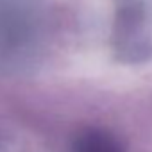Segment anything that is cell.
Segmentation results:
<instances>
[{
	"instance_id": "1",
	"label": "cell",
	"mask_w": 152,
	"mask_h": 152,
	"mask_svg": "<svg viewBox=\"0 0 152 152\" xmlns=\"http://www.w3.org/2000/svg\"><path fill=\"white\" fill-rule=\"evenodd\" d=\"M111 48L122 63L152 59V0H122L115 11Z\"/></svg>"
},
{
	"instance_id": "2",
	"label": "cell",
	"mask_w": 152,
	"mask_h": 152,
	"mask_svg": "<svg viewBox=\"0 0 152 152\" xmlns=\"http://www.w3.org/2000/svg\"><path fill=\"white\" fill-rule=\"evenodd\" d=\"M72 152H125V148L120 140L109 131L86 127L73 138Z\"/></svg>"
}]
</instances>
